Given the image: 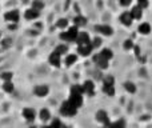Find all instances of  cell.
I'll use <instances>...</instances> for the list:
<instances>
[{
	"label": "cell",
	"mask_w": 152,
	"mask_h": 128,
	"mask_svg": "<svg viewBox=\"0 0 152 128\" xmlns=\"http://www.w3.org/2000/svg\"><path fill=\"white\" fill-rule=\"evenodd\" d=\"M129 13H131L132 18L136 19V20H137V19H140V18L143 16V8L140 7V5H136V7L132 8L131 12H129Z\"/></svg>",
	"instance_id": "15"
},
{
	"label": "cell",
	"mask_w": 152,
	"mask_h": 128,
	"mask_svg": "<svg viewBox=\"0 0 152 128\" xmlns=\"http://www.w3.org/2000/svg\"><path fill=\"white\" fill-rule=\"evenodd\" d=\"M23 116L28 121H32L35 119V116H36V113H35V111L32 110V108H24L23 110Z\"/></svg>",
	"instance_id": "16"
},
{
	"label": "cell",
	"mask_w": 152,
	"mask_h": 128,
	"mask_svg": "<svg viewBox=\"0 0 152 128\" xmlns=\"http://www.w3.org/2000/svg\"><path fill=\"white\" fill-rule=\"evenodd\" d=\"M3 45H4V47H8V45H10V40H4V44H3Z\"/></svg>",
	"instance_id": "38"
},
{
	"label": "cell",
	"mask_w": 152,
	"mask_h": 128,
	"mask_svg": "<svg viewBox=\"0 0 152 128\" xmlns=\"http://www.w3.org/2000/svg\"><path fill=\"white\" fill-rule=\"evenodd\" d=\"M132 20H134V18L131 16V13H129V12H124V13H121V16H120V21H121V24H123V26L129 27V26L132 24Z\"/></svg>",
	"instance_id": "12"
},
{
	"label": "cell",
	"mask_w": 152,
	"mask_h": 128,
	"mask_svg": "<svg viewBox=\"0 0 152 128\" xmlns=\"http://www.w3.org/2000/svg\"><path fill=\"white\" fill-rule=\"evenodd\" d=\"M95 29L102 35H105V36H111L113 34V29L110 26H95Z\"/></svg>",
	"instance_id": "10"
},
{
	"label": "cell",
	"mask_w": 152,
	"mask_h": 128,
	"mask_svg": "<svg viewBox=\"0 0 152 128\" xmlns=\"http://www.w3.org/2000/svg\"><path fill=\"white\" fill-rule=\"evenodd\" d=\"M83 91H84V94H87V95H89V96H94V94H95V84H94V81L92 80H86L83 83Z\"/></svg>",
	"instance_id": "7"
},
{
	"label": "cell",
	"mask_w": 152,
	"mask_h": 128,
	"mask_svg": "<svg viewBox=\"0 0 152 128\" xmlns=\"http://www.w3.org/2000/svg\"><path fill=\"white\" fill-rule=\"evenodd\" d=\"M60 113L63 116H74V115L77 113V108H76L75 105H72L69 100H67V102H64L63 104H61Z\"/></svg>",
	"instance_id": "2"
},
{
	"label": "cell",
	"mask_w": 152,
	"mask_h": 128,
	"mask_svg": "<svg viewBox=\"0 0 152 128\" xmlns=\"http://www.w3.org/2000/svg\"><path fill=\"white\" fill-rule=\"evenodd\" d=\"M31 128H35V127H31Z\"/></svg>",
	"instance_id": "40"
},
{
	"label": "cell",
	"mask_w": 152,
	"mask_h": 128,
	"mask_svg": "<svg viewBox=\"0 0 152 128\" xmlns=\"http://www.w3.org/2000/svg\"><path fill=\"white\" fill-rule=\"evenodd\" d=\"M48 61H50V64L53 65V67H60L61 55L59 52H56V51H53V52L50 55V58H48Z\"/></svg>",
	"instance_id": "6"
},
{
	"label": "cell",
	"mask_w": 152,
	"mask_h": 128,
	"mask_svg": "<svg viewBox=\"0 0 152 128\" xmlns=\"http://www.w3.org/2000/svg\"><path fill=\"white\" fill-rule=\"evenodd\" d=\"M50 118H51V113H50V111H48L47 108H44V110L40 111V119H42L43 121L50 120Z\"/></svg>",
	"instance_id": "24"
},
{
	"label": "cell",
	"mask_w": 152,
	"mask_h": 128,
	"mask_svg": "<svg viewBox=\"0 0 152 128\" xmlns=\"http://www.w3.org/2000/svg\"><path fill=\"white\" fill-rule=\"evenodd\" d=\"M92 50H94V47H92L91 43H87V44H80V45H77V52L80 53L81 56H88V55H91Z\"/></svg>",
	"instance_id": "5"
},
{
	"label": "cell",
	"mask_w": 152,
	"mask_h": 128,
	"mask_svg": "<svg viewBox=\"0 0 152 128\" xmlns=\"http://www.w3.org/2000/svg\"><path fill=\"white\" fill-rule=\"evenodd\" d=\"M56 26H58L59 28H66V27L68 26V21H67V19H59Z\"/></svg>",
	"instance_id": "28"
},
{
	"label": "cell",
	"mask_w": 152,
	"mask_h": 128,
	"mask_svg": "<svg viewBox=\"0 0 152 128\" xmlns=\"http://www.w3.org/2000/svg\"><path fill=\"white\" fill-rule=\"evenodd\" d=\"M76 60H77V56H76V55H72V53H69V55L66 56V64L68 65V67L74 64Z\"/></svg>",
	"instance_id": "25"
},
{
	"label": "cell",
	"mask_w": 152,
	"mask_h": 128,
	"mask_svg": "<svg viewBox=\"0 0 152 128\" xmlns=\"http://www.w3.org/2000/svg\"><path fill=\"white\" fill-rule=\"evenodd\" d=\"M68 100L71 102L72 105H75V107L77 108V110L83 105V95H80V94H72L71 92V96H69Z\"/></svg>",
	"instance_id": "3"
},
{
	"label": "cell",
	"mask_w": 152,
	"mask_h": 128,
	"mask_svg": "<svg viewBox=\"0 0 152 128\" xmlns=\"http://www.w3.org/2000/svg\"><path fill=\"white\" fill-rule=\"evenodd\" d=\"M91 44H92V47H94V48L99 47V45L102 44V39H100V37H95V39L91 42Z\"/></svg>",
	"instance_id": "32"
},
{
	"label": "cell",
	"mask_w": 152,
	"mask_h": 128,
	"mask_svg": "<svg viewBox=\"0 0 152 128\" xmlns=\"http://www.w3.org/2000/svg\"><path fill=\"white\" fill-rule=\"evenodd\" d=\"M55 51L56 52H59L60 55H66V53L68 52V47H67V45H59Z\"/></svg>",
	"instance_id": "27"
},
{
	"label": "cell",
	"mask_w": 152,
	"mask_h": 128,
	"mask_svg": "<svg viewBox=\"0 0 152 128\" xmlns=\"http://www.w3.org/2000/svg\"><path fill=\"white\" fill-rule=\"evenodd\" d=\"M24 16H26V19H28V20H34V19L39 18V11L35 10V8H29V10L26 11Z\"/></svg>",
	"instance_id": "14"
},
{
	"label": "cell",
	"mask_w": 152,
	"mask_h": 128,
	"mask_svg": "<svg viewBox=\"0 0 152 128\" xmlns=\"http://www.w3.org/2000/svg\"><path fill=\"white\" fill-rule=\"evenodd\" d=\"M137 1H139V5L142 8H145L148 5V0H137Z\"/></svg>",
	"instance_id": "35"
},
{
	"label": "cell",
	"mask_w": 152,
	"mask_h": 128,
	"mask_svg": "<svg viewBox=\"0 0 152 128\" xmlns=\"http://www.w3.org/2000/svg\"><path fill=\"white\" fill-rule=\"evenodd\" d=\"M0 37H1V32H0Z\"/></svg>",
	"instance_id": "39"
},
{
	"label": "cell",
	"mask_w": 152,
	"mask_h": 128,
	"mask_svg": "<svg viewBox=\"0 0 152 128\" xmlns=\"http://www.w3.org/2000/svg\"><path fill=\"white\" fill-rule=\"evenodd\" d=\"M96 120L100 121V123L108 126L110 124V119H108V113L105 111H97L96 112Z\"/></svg>",
	"instance_id": "9"
},
{
	"label": "cell",
	"mask_w": 152,
	"mask_h": 128,
	"mask_svg": "<svg viewBox=\"0 0 152 128\" xmlns=\"http://www.w3.org/2000/svg\"><path fill=\"white\" fill-rule=\"evenodd\" d=\"M119 3H120L121 7H128V5L132 3V0H119Z\"/></svg>",
	"instance_id": "34"
},
{
	"label": "cell",
	"mask_w": 152,
	"mask_h": 128,
	"mask_svg": "<svg viewBox=\"0 0 152 128\" xmlns=\"http://www.w3.org/2000/svg\"><path fill=\"white\" fill-rule=\"evenodd\" d=\"M137 29H139V32L142 35H148L151 32V26L148 23H143V24H140Z\"/></svg>",
	"instance_id": "19"
},
{
	"label": "cell",
	"mask_w": 152,
	"mask_h": 128,
	"mask_svg": "<svg viewBox=\"0 0 152 128\" xmlns=\"http://www.w3.org/2000/svg\"><path fill=\"white\" fill-rule=\"evenodd\" d=\"M94 60H95V63L97 64V67L102 68V69H105V68H108V60H105L104 58H102V56H100V53H97V55L95 56Z\"/></svg>",
	"instance_id": "13"
},
{
	"label": "cell",
	"mask_w": 152,
	"mask_h": 128,
	"mask_svg": "<svg viewBox=\"0 0 152 128\" xmlns=\"http://www.w3.org/2000/svg\"><path fill=\"white\" fill-rule=\"evenodd\" d=\"M124 88H126V91L129 92V94H135V92H136V86H135L134 83H131V81H127V83L124 84Z\"/></svg>",
	"instance_id": "22"
},
{
	"label": "cell",
	"mask_w": 152,
	"mask_h": 128,
	"mask_svg": "<svg viewBox=\"0 0 152 128\" xmlns=\"http://www.w3.org/2000/svg\"><path fill=\"white\" fill-rule=\"evenodd\" d=\"M77 28H79V27H76V26L68 28V31H67V32L60 34V39L64 40V42H76V37H77V35H79Z\"/></svg>",
	"instance_id": "1"
},
{
	"label": "cell",
	"mask_w": 152,
	"mask_h": 128,
	"mask_svg": "<svg viewBox=\"0 0 152 128\" xmlns=\"http://www.w3.org/2000/svg\"><path fill=\"white\" fill-rule=\"evenodd\" d=\"M71 92H72V94H80V95H83V94H84V91H83V86L75 84V86H72Z\"/></svg>",
	"instance_id": "26"
},
{
	"label": "cell",
	"mask_w": 152,
	"mask_h": 128,
	"mask_svg": "<svg viewBox=\"0 0 152 128\" xmlns=\"http://www.w3.org/2000/svg\"><path fill=\"white\" fill-rule=\"evenodd\" d=\"M4 19L10 23H18L19 19H20V15H19V11L12 10V11H8L7 13L4 15Z\"/></svg>",
	"instance_id": "4"
},
{
	"label": "cell",
	"mask_w": 152,
	"mask_h": 128,
	"mask_svg": "<svg viewBox=\"0 0 152 128\" xmlns=\"http://www.w3.org/2000/svg\"><path fill=\"white\" fill-rule=\"evenodd\" d=\"M50 127H51V128H64L63 124L60 123V120H59V119H55V120L52 121V124H51Z\"/></svg>",
	"instance_id": "31"
},
{
	"label": "cell",
	"mask_w": 152,
	"mask_h": 128,
	"mask_svg": "<svg viewBox=\"0 0 152 128\" xmlns=\"http://www.w3.org/2000/svg\"><path fill=\"white\" fill-rule=\"evenodd\" d=\"M76 43H77V45L91 43V40H89V35L87 34V32H79L77 37H76Z\"/></svg>",
	"instance_id": "11"
},
{
	"label": "cell",
	"mask_w": 152,
	"mask_h": 128,
	"mask_svg": "<svg viewBox=\"0 0 152 128\" xmlns=\"http://www.w3.org/2000/svg\"><path fill=\"white\" fill-rule=\"evenodd\" d=\"M108 128H126V123H124V120L120 119V120H116L113 123H110Z\"/></svg>",
	"instance_id": "21"
},
{
	"label": "cell",
	"mask_w": 152,
	"mask_h": 128,
	"mask_svg": "<svg viewBox=\"0 0 152 128\" xmlns=\"http://www.w3.org/2000/svg\"><path fill=\"white\" fill-rule=\"evenodd\" d=\"M34 92L37 97H45L48 95V92H50V89H48L47 86H37V87H35Z\"/></svg>",
	"instance_id": "8"
},
{
	"label": "cell",
	"mask_w": 152,
	"mask_h": 128,
	"mask_svg": "<svg viewBox=\"0 0 152 128\" xmlns=\"http://www.w3.org/2000/svg\"><path fill=\"white\" fill-rule=\"evenodd\" d=\"M74 23H75L76 27H83L87 24V19L84 18V16H76L74 19Z\"/></svg>",
	"instance_id": "20"
},
{
	"label": "cell",
	"mask_w": 152,
	"mask_h": 128,
	"mask_svg": "<svg viewBox=\"0 0 152 128\" xmlns=\"http://www.w3.org/2000/svg\"><path fill=\"white\" fill-rule=\"evenodd\" d=\"M104 83L105 84H113V78L112 76H107V78L104 79Z\"/></svg>",
	"instance_id": "36"
},
{
	"label": "cell",
	"mask_w": 152,
	"mask_h": 128,
	"mask_svg": "<svg viewBox=\"0 0 152 128\" xmlns=\"http://www.w3.org/2000/svg\"><path fill=\"white\" fill-rule=\"evenodd\" d=\"M100 56L104 58L105 60L110 61L111 59L113 58V52H112V50H110V48H103V50L100 51Z\"/></svg>",
	"instance_id": "18"
},
{
	"label": "cell",
	"mask_w": 152,
	"mask_h": 128,
	"mask_svg": "<svg viewBox=\"0 0 152 128\" xmlns=\"http://www.w3.org/2000/svg\"><path fill=\"white\" fill-rule=\"evenodd\" d=\"M103 92H104L105 95H108V96H113V95H115V87H113V84L103 83Z\"/></svg>",
	"instance_id": "17"
},
{
	"label": "cell",
	"mask_w": 152,
	"mask_h": 128,
	"mask_svg": "<svg viewBox=\"0 0 152 128\" xmlns=\"http://www.w3.org/2000/svg\"><path fill=\"white\" fill-rule=\"evenodd\" d=\"M43 7H44V4H43L42 1H34V4H32V8H35V10H37V11H40Z\"/></svg>",
	"instance_id": "33"
},
{
	"label": "cell",
	"mask_w": 152,
	"mask_h": 128,
	"mask_svg": "<svg viewBox=\"0 0 152 128\" xmlns=\"http://www.w3.org/2000/svg\"><path fill=\"white\" fill-rule=\"evenodd\" d=\"M134 48H135V53H136V56H139V55H140V50H139V47H137V45H134Z\"/></svg>",
	"instance_id": "37"
},
{
	"label": "cell",
	"mask_w": 152,
	"mask_h": 128,
	"mask_svg": "<svg viewBox=\"0 0 152 128\" xmlns=\"http://www.w3.org/2000/svg\"><path fill=\"white\" fill-rule=\"evenodd\" d=\"M123 47H124V50H132L134 48V43H132V40H126L124 42V44H123Z\"/></svg>",
	"instance_id": "29"
},
{
	"label": "cell",
	"mask_w": 152,
	"mask_h": 128,
	"mask_svg": "<svg viewBox=\"0 0 152 128\" xmlns=\"http://www.w3.org/2000/svg\"><path fill=\"white\" fill-rule=\"evenodd\" d=\"M12 72H4V73H3V75H1V79H3V80H4V81H10V80H12Z\"/></svg>",
	"instance_id": "30"
},
{
	"label": "cell",
	"mask_w": 152,
	"mask_h": 128,
	"mask_svg": "<svg viewBox=\"0 0 152 128\" xmlns=\"http://www.w3.org/2000/svg\"><path fill=\"white\" fill-rule=\"evenodd\" d=\"M3 89H4L5 92H8V94L13 92V84H12V80H10V81H4V84H3Z\"/></svg>",
	"instance_id": "23"
}]
</instances>
